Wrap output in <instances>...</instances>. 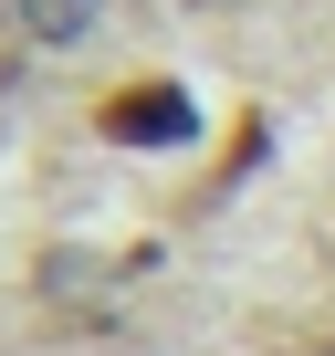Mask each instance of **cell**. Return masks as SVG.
<instances>
[{
    "instance_id": "obj_1",
    "label": "cell",
    "mask_w": 335,
    "mask_h": 356,
    "mask_svg": "<svg viewBox=\"0 0 335 356\" xmlns=\"http://www.w3.org/2000/svg\"><path fill=\"white\" fill-rule=\"evenodd\" d=\"M95 126H105L115 147H179L199 115H189V84H115V95L95 105Z\"/></svg>"
},
{
    "instance_id": "obj_2",
    "label": "cell",
    "mask_w": 335,
    "mask_h": 356,
    "mask_svg": "<svg viewBox=\"0 0 335 356\" xmlns=\"http://www.w3.org/2000/svg\"><path fill=\"white\" fill-rule=\"evenodd\" d=\"M0 22L32 32V42H74L84 22H105V0H0Z\"/></svg>"
}]
</instances>
